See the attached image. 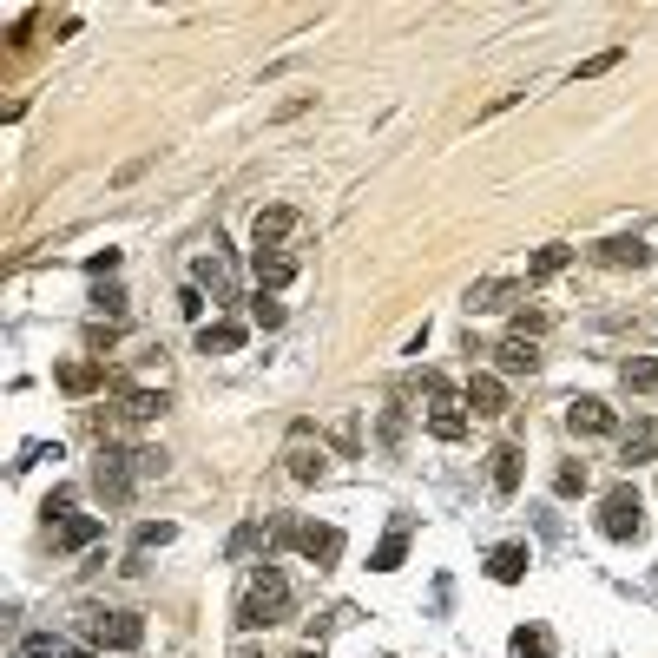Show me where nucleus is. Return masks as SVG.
Returning <instances> with one entry per match:
<instances>
[{
    "mask_svg": "<svg viewBox=\"0 0 658 658\" xmlns=\"http://www.w3.org/2000/svg\"><path fill=\"white\" fill-rule=\"evenodd\" d=\"M329 474V461H323V448L310 455V428H297L290 435V481H303V487H316Z\"/></svg>",
    "mask_w": 658,
    "mask_h": 658,
    "instance_id": "10",
    "label": "nucleus"
},
{
    "mask_svg": "<svg viewBox=\"0 0 658 658\" xmlns=\"http://www.w3.org/2000/svg\"><path fill=\"white\" fill-rule=\"evenodd\" d=\"M86 632H93L99 652H139V645H145V619H139V612H93V626H86Z\"/></svg>",
    "mask_w": 658,
    "mask_h": 658,
    "instance_id": "4",
    "label": "nucleus"
},
{
    "mask_svg": "<svg viewBox=\"0 0 658 658\" xmlns=\"http://www.w3.org/2000/svg\"><path fill=\"white\" fill-rule=\"evenodd\" d=\"M422 389H428V402H435V408H428V435H441V441L468 435V402H461L441 376H422Z\"/></svg>",
    "mask_w": 658,
    "mask_h": 658,
    "instance_id": "2",
    "label": "nucleus"
},
{
    "mask_svg": "<svg viewBox=\"0 0 658 658\" xmlns=\"http://www.w3.org/2000/svg\"><path fill=\"white\" fill-rule=\"evenodd\" d=\"M619 60H626V53H619V47H606V53H593V60H580V73H573V79H599V73H612Z\"/></svg>",
    "mask_w": 658,
    "mask_h": 658,
    "instance_id": "30",
    "label": "nucleus"
},
{
    "mask_svg": "<svg viewBox=\"0 0 658 658\" xmlns=\"http://www.w3.org/2000/svg\"><path fill=\"white\" fill-rule=\"evenodd\" d=\"M251 323H257V329H277V323H283V303L270 297V290H257V297H251Z\"/></svg>",
    "mask_w": 658,
    "mask_h": 658,
    "instance_id": "28",
    "label": "nucleus"
},
{
    "mask_svg": "<svg viewBox=\"0 0 658 658\" xmlns=\"http://www.w3.org/2000/svg\"><path fill=\"white\" fill-rule=\"evenodd\" d=\"M507 297H514V283H474V290H468V310H501Z\"/></svg>",
    "mask_w": 658,
    "mask_h": 658,
    "instance_id": "27",
    "label": "nucleus"
},
{
    "mask_svg": "<svg viewBox=\"0 0 658 658\" xmlns=\"http://www.w3.org/2000/svg\"><path fill=\"white\" fill-rule=\"evenodd\" d=\"M283 619H290V580H283L277 566H264V573H251V586L237 599V626L264 632V626H283Z\"/></svg>",
    "mask_w": 658,
    "mask_h": 658,
    "instance_id": "1",
    "label": "nucleus"
},
{
    "mask_svg": "<svg viewBox=\"0 0 658 658\" xmlns=\"http://www.w3.org/2000/svg\"><path fill=\"white\" fill-rule=\"evenodd\" d=\"M178 310H185V316H204V290H198V283H185V290H178Z\"/></svg>",
    "mask_w": 658,
    "mask_h": 658,
    "instance_id": "34",
    "label": "nucleus"
},
{
    "mask_svg": "<svg viewBox=\"0 0 658 658\" xmlns=\"http://www.w3.org/2000/svg\"><path fill=\"white\" fill-rule=\"evenodd\" d=\"M494 369H501V376H533V369H540V349H533L527 336H501V349H494Z\"/></svg>",
    "mask_w": 658,
    "mask_h": 658,
    "instance_id": "13",
    "label": "nucleus"
},
{
    "mask_svg": "<svg viewBox=\"0 0 658 658\" xmlns=\"http://www.w3.org/2000/svg\"><path fill=\"white\" fill-rule=\"evenodd\" d=\"M553 494H586V468H580V461H566V468L553 474Z\"/></svg>",
    "mask_w": 658,
    "mask_h": 658,
    "instance_id": "31",
    "label": "nucleus"
},
{
    "mask_svg": "<svg viewBox=\"0 0 658 658\" xmlns=\"http://www.w3.org/2000/svg\"><path fill=\"white\" fill-rule=\"evenodd\" d=\"M619 455H626L632 468H645V461L658 455V422H632L626 435H619Z\"/></svg>",
    "mask_w": 658,
    "mask_h": 658,
    "instance_id": "15",
    "label": "nucleus"
},
{
    "mask_svg": "<svg viewBox=\"0 0 658 658\" xmlns=\"http://www.w3.org/2000/svg\"><path fill=\"white\" fill-rule=\"evenodd\" d=\"M86 270H93V277H106V270H119V251H99V257H86Z\"/></svg>",
    "mask_w": 658,
    "mask_h": 658,
    "instance_id": "35",
    "label": "nucleus"
},
{
    "mask_svg": "<svg viewBox=\"0 0 658 658\" xmlns=\"http://www.w3.org/2000/svg\"><path fill=\"white\" fill-rule=\"evenodd\" d=\"M165 540H172V527H165V520H145V527H139V553H145V547H165Z\"/></svg>",
    "mask_w": 658,
    "mask_h": 658,
    "instance_id": "33",
    "label": "nucleus"
},
{
    "mask_svg": "<svg viewBox=\"0 0 658 658\" xmlns=\"http://www.w3.org/2000/svg\"><path fill=\"white\" fill-rule=\"evenodd\" d=\"M461 402H468L474 415H507V382H501V376H468Z\"/></svg>",
    "mask_w": 658,
    "mask_h": 658,
    "instance_id": "11",
    "label": "nucleus"
},
{
    "mask_svg": "<svg viewBox=\"0 0 658 658\" xmlns=\"http://www.w3.org/2000/svg\"><path fill=\"white\" fill-rule=\"evenodd\" d=\"M60 652V639H47V632H33V639H20V652L14 658H53Z\"/></svg>",
    "mask_w": 658,
    "mask_h": 658,
    "instance_id": "32",
    "label": "nucleus"
},
{
    "mask_svg": "<svg viewBox=\"0 0 658 658\" xmlns=\"http://www.w3.org/2000/svg\"><path fill=\"white\" fill-rule=\"evenodd\" d=\"M165 389H126L119 395V415H126V422H158V415H165Z\"/></svg>",
    "mask_w": 658,
    "mask_h": 658,
    "instance_id": "14",
    "label": "nucleus"
},
{
    "mask_svg": "<svg viewBox=\"0 0 658 658\" xmlns=\"http://www.w3.org/2000/svg\"><path fill=\"white\" fill-rule=\"evenodd\" d=\"M251 277H257V290L277 297L283 283H297V257L290 251H251Z\"/></svg>",
    "mask_w": 658,
    "mask_h": 658,
    "instance_id": "7",
    "label": "nucleus"
},
{
    "mask_svg": "<svg viewBox=\"0 0 658 658\" xmlns=\"http://www.w3.org/2000/svg\"><path fill=\"white\" fill-rule=\"evenodd\" d=\"M566 428H573V435H612V408L599 402V395H580V402H566Z\"/></svg>",
    "mask_w": 658,
    "mask_h": 658,
    "instance_id": "8",
    "label": "nucleus"
},
{
    "mask_svg": "<svg viewBox=\"0 0 658 658\" xmlns=\"http://www.w3.org/2000/svg\"><path fill=\"white\" fill-rule=\"evenodd\" d=\"M402 560H408V527H395L389 540H382V547H376V560H369V566H376V573H395V566H402Z\"/></svg>",
    "mask_w": 658,
    "mask_h": 658,
    "instance_id": "25",
    "label": "nucleus"
},
{
    "mask_svg": "<svg viewBox=\"0 0 658 658\" xmlns=\"http://www.w3.org/2000/svg\"><path fill=\"white\" fill-rule=\"evenodd\" d=\"M487 461H494V468H487V474H494V494H514V487H520V448H514V441H501Z\"/></svg>",
    "mask_w": 658,
    "mask_h": 658,
    "instance_id": "18",
    "label": "nucleus"
},
{
    "mask_svg": "<svg viewBox=\"0 0 658 658\" xmlns=\"http://www.w3.org/2000/svg\"><path fill=\"white\" fill-rule=\"evenodd\" d=\"M297 231V211L290 204H270V211H257L251 237H257V251H283V237Z\"/></svg>",
    "mask_w": 658,
    "mask_h": 658,
    "instance_id": "9",
    "label": "nucleus"
},
{
    "mask_svg": "<svg viewBox=\"0 0 658 658\" xmlns=\"http://www.w3.org/2000/svg\"><path fill=\"white\" fill-rule=\"evenodd\" d=\"M53 540H60L66 553H73V547H93V540H99V520H93V514H73V520H60V533H53Z\"/></svg>",
    "mask_w": 658,
    "mask_h": 658,
    "instance_id": "22",
    "label": "nucleus"
},
{
    "mask_svg": "<svg viewBox=\"0 0 658 658\" xmlns=\"http://www.w3.org/2000/svg\"><path fill=\"white\" fill-rule=\"evenodd\" d=\"M527 547H494V553H487V573H494V580H501V586H520V580H527Z\"/></svg>",
    "mask_w": 658,
    "mask_h": 658,
    "instance_id": "16",
    "label": "nucleus"
},
{
    "mask_svg": "<svg viewBox=\"0 0 658 658\" xmlns=\"http://www.w3.org/2000/svg\"><path fill=\"white\" fill-rule=\"evenodd\" d=\"M639 527H645L639 487H612L606 501H599V533H606V540H639Z\"/></svg>",
    "mask_w": 658,
    "mask_h": 658,
    "instance_id": "3",
    "label": "nucleus"
},
{
    "mask_svg": "<svg viewBox=\"0 0 658 658\" xmlns=\"http://www.w3.org/2000/svg\"><path fill=\"white\" fill-rule=\"evenodd\" d=\"M198 283H211V297H231V270H224V257H198Z\"/></svg>",
    "mask_w": 658,
    "mask_h": 658,
    "instance_id": "26",
    "label": "nucleus"
},
{
    "mask_svg": "<svg viewBox=\"0 0 658 658\" xmlns=\"http://www.w3.org/2000/svg\"><path fill=\"white\" fill-rule=\"evenodd\" d=\"M619 382H626L632 395H652L658 389V356H632L626 369H619Z\"/></svg>",
    "mask_w": 658,
    "mask_h": 658,
    "instance_id": "21",
    "label": "nucleus"
},
{
    "mask_svg": "<svg viewBox=\"0 0 658 658\" xmlns=\"http://www.w3.org/2000/svg\"><path fill=\"white\" fill-rule=\"evenodd\" d=\"M507 652H514V658H553V639L540 626H520L514 639H507Z\"/></svg>",
    "mask_w": 658,
    "mask_h": 658,
    "instance_id": "23",
    "label": "nucleus"
},
{
    "mask_svg": "<svg viewBox=\"0 0 658 658\" xmlns=\"http://www.w3.org/2000/svg\"><path fill=\"white\" fill-rule=\"evenodd\" d=\"M645 257H652V251H645L639 237H606V244H599V264H612V270H626V264L639 270Z\"/></svg>",
    "mask_w": 658,
    "mask_h": 658,
    "instance_id": "19",
    "label": "nucleus"
},
{
    "mask_svg": "<svg viewBox=\"0 0 658 658\" xmlns=\"http://www.w3.org/2000/svg\"><path fill=\"white\" fill-rule=\"evenodd\" d=\"M60 389H66V395H93V389H106V362H93V356L60 362Z\"/></svg>",
    "mask_w": 658,
    "mask_h": 658,
    "instance_id": "12",
    "label": "nucleus"
},
{
    "mask_svg": "<svg viewBox=\"0 0 658 658\" xmlns=\"http://www.w3.org/2000/svg\"><path fill=\"white\" fill-rule=\"evenodd\" d=\"M566 264H573V244H547V251H533V264H527V283H547V277H560Z\"/></svg>",
    "mask_w": 658,
    "mask_h": 658,
    "instance_id": "20",
    "label": "nucleus"
},
{
    "mask_svg": "<svg viewBox=\"0 0 658 658\" xmlns=\"http://www.w3.org/2000/svg\"><path fill=\"white\" fill-rule=\"evenodd\" d=\"M507 336H547V310H514V329H507Z\"/></svg>",
    "mask_w": 658,
    "mask_h": 658,
    "instance_id": "29",
    "label": "nucleus"
},
{
    "mask_svg": "<svg viewBox=\"0 0 658 658\" xmlns=\"http://www.w3.org/2000/svg\"><path fill=\"white\" fill-rule=\"evenodd\" d=\"M132 468H139V455H99V468H93V487L106 494V501H126L132 494Z\"/></svg>",
    "mask_w": 658,
    "mask_h": 658,
    "instance_id": "6",
    "label": "nucleus"
},
{
    "mask_svg": "<svg viewBox=\"0 0 658 658\" xmlns=\"http://www.w3.org/2000/svg\"><path fill=\"white\" fill-rule=\"evenodd\" d=\"M297 658H323V652H316V645H310V652H297Z\"/></svg>",
    "mask_w": 658,
    "mask_h": 658,
    "instance_id": "36",
    "label": "nucleus"
},
{
    "mask_svg": "<svg viewBox=\"0 0 658 658\" xmlns=\"http://www.w3.org/2000/svg\"><path fill=\"white\" fill-rule=\"evenodd\" d=\"M224 553H231V560H251V553H264V527H257V520H244V527L224 540Z\"/></svg>",
    "mask_w": 658,
    "mask_h": 658,
    "instance_id": "24",
    "label": "nucleus"
},
{
    "mask_svg": "<svg viewBox=\"0 0 658 658\" xmlns=\"http://www.w3.org/2000/svg\"><path fill=\"white\" fill-rule=\"evenodd\" d=\"M290 547H297L310 566H336L343 560V533L323 527V520H303V527H290Z\"/></svg>",
    "mask_w": 658,
    "mask_h": 658,
    "instance_id": "5",
    "label": "nucleus"
},
{
    "mask_svg": "<svg viewBox=\"0 0 658 658\" xmlns=\"http://www.w3.org/2000/svg\"><path fill=\"white\" fill-rule=\"evenodd\" d=\"M244 336H251L244 323H204V329H198V349H204V356H211V349H218V356H231V349H244Z\"/></svg>",
    "mask_w": 658,
    "mask_h": 658,
    "instance_id": "17",
    "label": "nucleus"
}]
</instances>
